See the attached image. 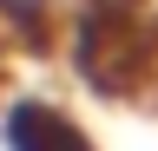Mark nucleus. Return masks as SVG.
<instances>
[{
	"label": "nucleus",
	"instance_id": "f257e3e1",
	"mask_svg": "<svg viewBox=\"0 0 158 151\" xmlns=\"http://www.w3.org/2000/svg\"><path fill=\"white\" fill-rule=\"evenodd\" d=\"M59 46L99 99H138L158 79V0H66Z\"/></svg>",
	"mask_w": 158,
	"mask_h": 151
},
{
	"label": "nucleus",
	"instance_id": "f03ea898",
	"mask_svg": "<svg viewBox=\"0 0 158 151\" xmlns=\"http://www.w3.org/2000/svg\"><path fill=\"white\" fill-rule=\"evenodd\" d=\"M0 151H99V145L59 99L7 92L0 99Z\"/></svg>",
	"mask_w": 158,
	"mask_h": 151
},
{
	"label": "nucleus",
	"instance_id": "7ed1b4c3",
	"mask_svg": "<svg viewBox=\"0 0 158 151\" xmlns=\"http://www.w3.org/2000/svg\"><path fill=\"white\" fill-rule=\"evenodd\" d=\"M59 7L66 0H0V33L27 53H46L59 40Z\"/></svg>",
	"mask_w": 158,
	"mask_h": 151
}]
</instances>
